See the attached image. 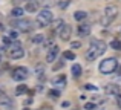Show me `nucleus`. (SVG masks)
<instances>
[{
	"label": "nucleus",
	"instance_id": "obj_30",
	"mask_svg": "<svg viewBox=\"0 0 121 110\" xmlns=\"http://www.w3.org/2000/svg\"><path fill=\"white\" fill-rule=\"evenodd\" d=\"M117 104H118V107L121 110V93H120V95H117Z\"/></svg>",
	"mask_w": 121,
	"mask_h": 110
},
{
	"label": "nucleus",
	"instance_id": "obj_17",
	"mask_svg": "<svg viewBox=\"0 0 121 110\" xmlns=\"http://www.w3.org/2000/svg\"><path fill=\"white\" fill-rule=\"evenodd\" d=\"M86 17H87V12H84V11H77L74 14V18H75V20H78V21L84 20Z\"/></svg>",
	"mask_w": 121,
	"mask_h": 110
},
{
	"label": "nucleus",
	"instance_id": "obj_12",
	"mask_svg": "<svg viewBox=\"0 0 121 110\" xmlns=\"http://www.w3.org/2000/svg\"><path fill=\"white\" fill-rule=\"evenodd\" d=\"M0 106H5V107H11V106H12V99L9 98L6 93H0Z\"/></svg>",
	"mask_w": 121,
	"mask_h": 110
},
{
	"label": "nucleus",
	"instance_id": "obj_22",
	"mask_svg": "<svg viewBox=\"0 0 121 110\" xmlns=\"http://www.w3.org/2000/svg\"><path fill=\"white\" fill-rule=\"evenodd\" d=\"M95 107H97L95 102H86V104H84V110H92V109H95Z\"/></svg>",
	"mask_w": 121,
	"mask_h": 110
},
{
	"label": "nucleus",
	"instance_id": "obj_24",
	"mask_svg": "<svg viewBox=\"0 0 121 110\" xmlns=\"http://www.w3.org/2000/svg\"><path fill=\"white\" fill-rule=\"evenodd\" d=\"M84 89H86V90H97V87H95L94 84H89V83H86V84H84Z\"/></svg>",
	"mask_w": 121,
	"mask_h": 110
},
{
	"label": "nucleus",
	"instance_id": "obj_19",
	"mask_svg": "<svg viewBox=\"0 0 121 110\" xmlns=\"http://www.w3.org/2000/svg\"><path fill=\"white\" fill-rule=\"evenodd\" d=\"M43 40H44V35H41V34L32 37V43H35V45H39V43H43Z\"/></svg>",
	"mask_w": 121,
	"mask_h": 110
},
{
	"label": "nucleus",
	"instance_id": "obj_11",
	"mask_svg": "<svg viewBox=\"0 0 121 110\" xmlns=\"http://www.w3.org/2000/svg\"><path fill=\"white\" fill-rule=\"evenodd\" d=\"M104 92H106L107 95H113V96H117V95H120V87L117 86V84H107L106 89H104Z\"/></svg>",
	"mask_w": 121,
	"mask_h": 110
},
{
	"label": "nucleus",
	"instance_id": "obj_18",
	"mask_svg": "<svg viewBox=\"0 0 121 110\" xmlns=\"http://www.w3.org/2000/svg\"><path fill=\"white\" fill-rule=\"evenodd\" d=\"M25 92H28V86H25V84L17 86V89H15V95H23Z\"/></svg>",
	"mask_w": 121,
	"mask_h": 110
},
{
	"label": "nucleus",
	"instance_id": "obj_13",
	"mask_svg": "<svg viewBox=\"0 0 121 110\" xmlns=\"http://www.w3.org/2000/svg\"><path fill=\"white\" fill-rule=\"evenodd\" d=\"M52 84H54V86H58V87L65 86V84H66V77H65V75H58L57 78L52 80Z\"/></svg>",
	"mask_w": 121,
	"mask_h": 110
},
{
	"label": "nucleus",
	"instance_id": "obj_14",
	"mask_svg": "<svg viewBox=\"0 0 121 110\" xmlns=\"http://www.w3.org/2000/svg\"><path fill=\"white\" fill-rule=\"evenodd\" d=\"M37 9H39V5H37L35 2H28V3H26V8H25V11H26V12H35Z\"/></svg>",
	"mask_w": 121,
	"mask_h": 110
},
{
	"label": "nucleus",
	"instance_id": "obj_26",
	"mask_svg": "<svg viewBox=\"0 0 121 110\" xmlns=\"http://www.w3.org/2000/svg\"><path fill=\"white\" fill-rule=\"evenodd\" d=\"M49 96H55V98H58L60 92H58V90H49Z\"/></svg>",
	"mask_w": 121,
	"mask_h": 110
},
{
	"label": "nucleus",
	"instance_id": "obj_34",
	"mask_svg": "<svg viewBox=\"0 0 121 110\" xmlns=\"http://www.w3.org/2000/svg\"><path fill=\"white\" fill-rule=\"evenodd\" d=\"M41 110H52V107H49V106H48V104H44L43 107H41Z\"/></svg>",
	"mask_w": 121,
	"mask_h": 110
},
{
	"label": "nucleus",
	"instance_id": "obj_7",
	"mask_svg": "<svg viewBox=\"0 0 121 110\" xmlns=\"http://www.w3.org/2000/svg\"><path fill=\"white\" fill-rule=\"evenodd\" d=\"M71 35H72V28L69 26V24H63L61 28L58 29V37L63 40V41H68L69 38H71Z\"/></svg>",
	"mask_w": 121,
	"mask_h": 110
},
{
	"label": "nucleus",
	"instance_id": "obj_1",
	"mask_svg": "<svg viewBox=\"0 0 121 110\" xmlns=\"http://www.w3.org/2000/svg\"><path fill=\"white\" fill-rule=\"evenodd\" d=\"M106 52V43L100 41V40H94L91 43L87 49V54H86V60L87 61H95L97 58H100L101 55Z\"/></svg>",
	"mask_w": 121,
	"mask_h": 110
},
{
	"label": "nucleus",
	"instance_id": "obj_8",
	"mask_svg": "<svg viewBox=\"0 0 121 110\" xmlns=\"http://www.w3.org/2000/svg\"><path fill=\"white\" fill-rule=\"evenodd\" d=\"M15 28H17L20 32H31L32 24H31L29 20H18L17 23H15Z\"/></svg>",
	"mask_w": 121,
	"mask_h": 110
},
{
	"label": "nucleus",
	"instance_id": "obj_15",
	"mask_svg": "<svg viewBox=\"0 0 121 110\" xmlns=\"http://www.w3.org/2000/svg\"><path fill=\"white\" fill-rule=\"evenodd\" d=\"M25 14V9L23 8H14V9H12V11H11V15H12V17H22V15H23Z\"/></svg>",
	"mask_w": 121,
	"mask_h": 110
},
{
	"label": "nucleus",
	"instance_id": "obj_25",
	"mask_svg": "<svg viewBox=\"0 0 121 110\" xmlns=\"http://www.w3.org/2000/svg\"><path fill=\"white\" fill-rule=\"evenodd\" d=\"M71 48L72 49H78V48H81V43L80 41H72L71 43Z\"/></svg>",
	"mask_w": 121,
	"mask_h": 110
},
{
	"label": "nucleus",
	"instance_id": "obj_6",
	"mask_svg": "<svg viewBox=\"0 0 121 110\" xmlns=\"http://www.w3.org/2000/svg\"><path fill=\"white\" fill-rule=\"evenodd\" d=\"M28 77V69L26 67H15L14 70H12V78H14L15 81H25Z\"/></svg>",
	"mask_w": 121,
	"mask_h": 110
},
{
	"label": "nucleus",
	"instance_id": "obj_28",
	"mask_svg": "<svg viewBox=\"0 0 121 110\" xmlns=\"http://www.w3.org/2000/svg\"><path fill=\"white\" fill-rule=\"evenodd\" d=\"M9 37H11L12 40H15V38H17V31H11V34H9Z\"/></svg>",
	"mask_w": 121,
	"mask_h": 110
},
{
	"label": "nucleus",
	"instance_id": "obj_3",
	"mask_svg": "<svg viewBox=\"0 0 121 110\" xmlns=\"http://www.w3.org/2000/svg\"><path fill=\"white\" fill-rule=\"evenodd\" d=\"M117 67H118V61H117V58H107L104 60V61L100 63V72L103 75H109V73H113V72L117 70Z\"/></svg>",
	"mask_w": 121,
	"mask_h": 110
},
{
	"label": "nucleus",
	"instance_id": "obj_2",
	"mask_svg": "<svg viewBox=\"0 0 121 110\" xmlns=\"http://www.w3.org/2000/svg\"><path fill=\"white\" fill-rule=\"evenodd\" d=\"M117 15H118V6L117 5H107L106 9H104V17L101 18V24L109 26V24L117 18Z\"/></svg>",
	"mask_w": 121,
	"mask_h": 110
},
{
	"label": "nucleus",
	"instance_id": "obj_5",
	"mask_svg": "<svg viewBox=\"0 0 121 110\" xmlns=\"http://www.w3.org/2000/svg\"><path fill=\"white\" fill-rule=\"evenodd\" d=\"M8 57L12 60H18V58H23L25 57V51L22 49L20 45H15L12 46L11 49H8Z\"/></svg>",
	"mask_w": 121,
	"mask_h": 110
},
{
	"label": "nucleus",
	"instance_id": "obj_9",
	"mask_svg": "<svg viewBox=\"0 0 121 110\" xmlns=\"http://www.w3.org/2000/svg\"><path fill=\"white\" fill-rule=\"evenodd\" d=\"M58 46H51V49H49V52L46 54V61L48 63H52V61H55V58H57V55H58Z\"/></svg>",
	"mask_w": 121,
	"mask_h": 110
},
{
	"label": "nucleus",
	"instance_id": "obj_31",
	"mask_svg": "<svg viewBox=\"0 0 121 110\" xmlns=\"http://www.w3.org/2000/svg\"><path fill=\"white\" fill-rule=\"evenodd\" d=\"M23 104H25V107H28V106H31V104H32V99H25V102H23Z\"/></svg>",
	"mask_w": 121,
	"mask_h": 110
},
{
	"label": "nucleus",
	"instance_id": "obj_32",
	"mask_svg": "<svg viewBox=\"0 0 121 110\" xmlns=\"http://www.w3.org/2000/svg\"><path fill=\"white\" fill-rule=\"evenodd\" d=\"M68 5H69V2H61V3H58V6H60V8H66Z\"/></svg>",
	"mask_w": 121,
	"mask_h": 110
},
{
	"label": "nucleus",
	"instance_id": "obj_10",
	"mask_svg": "<svg viewBox=\"0 0 121 110\" xmlns=\"http://www.w3.org/2000/svg\"><path fill=\"white\" fill-rule=\"evenodd\" d=\"M77 32H78V35H80V37H87L89 34H91V24H87V23L78 24Z\"/></svg>",
	"mask_w": 121,
	"mask_h": 110
},
{
	"label": "nucleus",
	"instance_id": "obj_4",
	"mask_svg": "<svg viewBox=\"0 0 121 110\" xmlns=\"http://www.w3.org/2000/svg\"><path fill=\"white\" fill-rule=\"evenodd\" d=\"M51 21H52V12H51L49 9H43L41 12H39V15H37V23H39V26L46 28L48 24H51Z\"/></svg>",
	"mask_w": 121,
	"mask_h": 110
},
{
	"label": "nucleus",
	"instance_id": "obj_20",
	"mask_svg": "<svg viewBox=\"0 0 121 110\" xmlns=\"http://www.w3.org/2000/svg\"><path fill=\"white\" fill-rule=\"evenodd\" d=\"M110 46H112V49H117V51H121V41H120V40H113V41L110 43Z\"/></svg>",
	"mask_w": 121,
	"mask_h": 110
},
{
	"label": "nucleus",
	"instance_id": "obj_23",
	"mask_svg": "<svg viewBox=\"0 0 121 110\" xmlns=\"http://www.w3.org/2000/svg\"><path fill=\"white\" fill-rule=\"evenodd\" d=\"M63 66H65V61H58V63H57V64H54L52 70H58V69H61Z\"/></svg>",
	"mask_w": 121,
	"mask_h": 110
},
{
	"label": "nucleus",
	"instance_id": "obj_27",
	"mask_svg": "<svg viewBox=\"0 0 121 110\" xmlns=\"http://www.w3.org/2000/svg\"><path fill=\"white\" fill-rule=\"evenodd\" d=\"M52 0H43V2H41V5H43V6H49V5H52Z\"/></svg>",
	"mask_w": 121,
	"mask_h": 110
},
{
	"label": "nucleus",
	"instance_id": "obj_33",
	"mask_svg": "<svg viewBox=\"0 0 121 110\" xmlns=\"http://www.w3.org/2000/svg\"><path fill=\"white\" fill-rule=\"evenodd\" d=\"M11 40H12L11 37H5V38H3V41H5L6 45H9V43H11Z\"/></svg>",
	"mask_w": 121,
	"mask_h": 110
},
{
	"label": "nucleus",
	"instance_id": "obj_21",
	"mask_svg": "<svg viewBox=\"0 0 121 110\" xmlns=\"http://www.w3.org/2000/svg\"><path fill=\"white\" fill-rule=\"evenodd\" d=\"M63 57H65V58H68V60H75V54H74V52H71V51L63 52Z\"/></svg>",
	"mask_w": 121,
	"mask_h": 110
},
{
	"label": "nucleus",
	"instance_id": "obj_35",
	"mask_svg": "<svg viewBox=\"0 0 121 110\" xmlns=\"http://www.w3.org/2000/svg\"><path fill=\"white\" fill-rule=\"evenodd\" d=\"M25 110H32V109H29V107H25Z\"/></svg>",
	"mask_w": 121,
	"mask_h": 110
},
{
	"label": "nucleus",
	"instance_id": "obj_29",
	"mask_svg": "<svg viewBox=\"0 0 121 110\" xmlns=\"http://www.w3.org/2000/svg\"><path fill=\"white\" fill-rule=\"evenodd\" d=\"M49 46H54V41H52V38H51V40H48V41L44 43V48H49Z\"/></svg>",
	"mask_w": 121,
	"mask_h": 110
},
{
	"label": "nucleus",
	"instance_id": "obj_16",
	"mask_svg": "<svg viewBox=\"0 0 121 110\" xmlns=\"http://www.w3.org/2000/svg\"><path fill=\"white\" fill-rule=\"evenodd\" d=\"M72 75H74V78H78L81 75V66L80 64H74L72 66Z\"/></svg>",
	"mask_w": 121,
	"mask_h": 110
}]
</instances>
